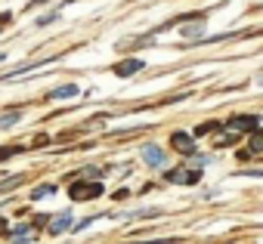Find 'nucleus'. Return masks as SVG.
Instances as JSON below:
<instances>
[{
    "label": "nucleus",
    "mask_w": 263,
    "mask_h": 244,
    "mask_svg": "<svg viewBox=\"0 0 263 244\" xmlns=\"http://www.w3.org/2000/svg\"><path fill=\"white\" fill-rule=\"evenodd\" d=\"M99 195H102V182L99 179L90 182V176L87 179H74L68 186V198L71 201H90V198H99Z\"/></svg>",
    "instance_id": "1"
},
{
    "label": "nucleus",
    "mask_w": 263,
    "mask_h": 244,
    "mask_svg": "<svg viewBox=\"0 0 263 244\" xmlns=\"http://www.w3.org/2000/svg\"><path fill=\"white\" fill-rule=\"evenodd\" d=\"M164 179L177 182V186H195V182H201V170H171V173H164Z\"/></svg>",
    "instance_id": "2"
},
{
    "label": "nucleus",
    "mask_w": 263,
    "mask_h": 244,
    "mask_svg": "<svg viewBox=\"0 0 263 244\" xmlns=\"http://www.w3.org/2000/svg\"><path fill=\"white\" fill-rule=\"evenodd\" d=\"M229 127H232V130L254 133V130H260V117H254V114H235V117L229 120Z\"/></svg>",
    "instance_id": "3"
},
{
    "label": "nucleus",
    "mask_w": 263,
    "mask_h": 244,
    "mask_svg": "<svg viewBox=\"0 0 263 244\" xmlns=\"http://www.w3.org/2000/svg\"><path fill=\"white\" fill-rule=\"evenodd\" d=\"M171 146H174L177 152H183V155H192V152H195V139H192L189 133H174V136H171Z\"/></svg>",
    "instance_id": "4"
},
{
    "label": "nucleus",
    "mask_w": 263,
    "mask_h": 244,
    "mask_svg": "<svg viewBox=\"0 0 263 244\" xmlns=\"http://www.w3.org/2000/svg\"><path fill=\"white\" fill-rule=\"evenodd\" d=\"M134 71H143V59H127V62H118L115 65V74L118 77H130Z\"/></svg>",
    "instance_id": "5"
},
{
    "label": "nucleus",
    "mask_w": 263,
    "mask_h": 244,
    "mask_svg": "<svg viewBox=\"0 0 263 244\" xmlns=\"http://www.w3.org/2000/svg\"><path fill=\"white\" fill-rule=\"evenodd\" d=\"M143 161L152 164V167H161V164H164V149H158V146H146V149H143Z\"/></svg>",
    "instance_id": "6"
},
{
    "label": "nucleus",
    "mask_w": 263,
    "mask_h": 244,
    "mask_svg": "<svg viewBox=\"0 0 263 244\" xmlns=\"http://www.w3.org/2000/svg\"><path fill=\"white\" fill-rule=\"evenodd\" d=\"M78 93H81V90H78L74 84H65V87H59V90H53V93H50L47 99H71V96H78Z\"/></svg>",
    "instance_id": "7"
},
{
    "label": "nucleus",
    "mask_w": 263,
    "mask_h": 244,
    "mask_svg": "<svg viewBox=\"0 0 263 244\" xmlns=\"http://www.w3.org/2000/svg\"><path fill=\"white\" fill-rule=\"evenodd\" d=\"M68 226H71V213H59V216H53L50 232H56V235H59V232H65Z\"/></svg>",
    "instance_id": "8"
},
{
    "label": "nucleus",
    "mask_w": 263,
    "mask_h": 244,
    "mask_svg": "<svg viewBox=\"0 0 263 244\" xmlns=\"http://www.w3.org/2000/svg\"><path fill=\"white\" fill-rule=\"evenodd\" d=\"M19 117H22L19 111H7L4 117H0V130H7V127H13V124H19Z\"/></svg>",
    "instance_id": "9"
},
{
    "label": "nucleus",
    "mask_w": 263,
    "mask_h": 244,
    "mask_svg": "<svg viewBox=\"0 0 263 244\" xmlns=\"http://www.w3.org/2000/svg\"><path fill=\"white\" fill-rule=\"evenodd\" d=\"M251 152H263V136H260V130H254V136H251Z\"/></svg>",
    "instance_id": "10"
},
{
    "label": "nucleus",
    "mask_w": 263,
    "mask_h": 244,
    "mask_svg": "<svg viewBox=\"0 0 263 244\" xmlns=\"http://www.w3.org/2000/svg\"><path fill=\"white\" fill-rule=\"evenodd\" d=\"M19 152H25L22 146H10V149H0V161H7L10 155H19Z\"/></svg>",
    "instance_id": "11"
},
{
    "label": "nucleus",
    "mask_w": 263,
    "mask_h": 244,
    "mask_svg": "<svg viewBox=\"0 0 263 244\" xmlns=\"http://www.w3.org/2000/svg\"><path fill=\"white\" fill-rule=\"evenodd\" d=\"M204 28L201 25H189V28H183V37H195V34H201Z\"/></svg>",
    "instance_id": "12"
},
{
    "label": "nucleus",
    "mask_w": 263,
    "mask_h": 244,
    "mask_svg": "<svg viewBox=\"0 0 263 244\" xmlns=\"http://www.w3.org/2000/svg\"><path fill=\"white\" fill-rule=\"evenodd\" d=\"M53 192V186H41V189H34V198H41V195H50Z\"/></svg>",
    "instance_id": "13"
},
{
    "label": "nucleus",
    "mask_w": 263,
    "mask_h": 244,
    "mask_svg": "<svg viewBox=\"0 0 263 244\" xmlns=\"http://www.w3.org/2000/svg\"><path fill=\"white\" fill-rule=\"evenodd\" d=\"M0 62H4V53H0Z\"/></svg>",
    "instance_id": "14"
}]
</instances>
